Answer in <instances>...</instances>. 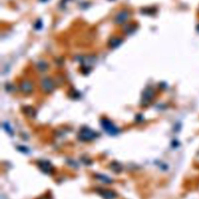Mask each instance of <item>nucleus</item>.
Masks as SVG:
<instances>
[{
  "label": "nucleus",
  "instance_id": "obj_1",
  "mask_svg": "<svg viewBox=\"0 0 199 199\" xmlns=\"http://www.w3.org/2000/svg\"><path fill=\"white\" fill-rule=\"evenodd\" d=\"M41 86L45 92H51L54 90V83L49 78H44L41 82Z\"/></svg>",
  "mask_w": 199,
  "mask_h": 199
},
{
  "label": "nucleus",
  "instance_id": "obj_2",
  "mask_svg": "<svg viewBox=\"0 0 199 199\" xmlns=\"http://www.w3.org/2000/svg\"><path fill=\"white\" fill-rule=\"evenodd\" d=\"M129 13L127 11H121L115 17V23L118 24H121L126 22L129 19Z\"/></svg>",
  "mask_w": 199,
  "mask_h": 199
},
{
  "label": "nucleus",
  "instance_id": "obj_4",
  "mask_svg": "<svg viewBox=\"0 0 199 199\" xmlns=\"http://www.w3.org/2000/svg\"><path fill=\"white\" fill-rule=\"evenodd\" d=\"M103 122H104V123H103V125L104 126L105 129L107 130V132H110V134H114V133L117 132V129H116L115 127L113 125H111L108 121H106V120H105Z\"/></svg>",
  "mask_w": 199,
  "mask_h": 199
},
{
  "label": "nucleus",
  "instance_id": "obj_3",
  "mask_svg": "<svg viewBox=\"0 0 199 199\" xmlns=\"http://www.w3.org/2000/svg\"><path fill=\"white\" fill-rule=\"evenodd\" d=\"M20 89L22 90V91L24 93H31L33 90V86L32 83L29 81H24L21 83L20 86Z\"/></svg>",
  "mask_w": 199,
  "mask_h": 199
},
{
  "label": "nucleus",
  "instance_id": "obj_7",
  "mask_svg": "<svg viewBox=\"0 0 199 199\" xmlns=\"http://www.w3.org/2000/svg\"><path fill=\"white\" fill-rule=\"evenodd\" d=\"M47 68H48V65H47L46 62H39L38 64V69L40 71H46L47 70Z\"/></svg>",
  "mask_w": 199,
  "mask_h": 199
},
{
  "label": "nucleus",
  "instance_id": "obj_5",
  "mask_svg": "<svg viewBox=\"0 0 199 199\" xmlns=\"http://www.w3.org/2000/svg\"><path fill=\"white\" fill-rule=\"evenodd\" d=\"M122 42V39L118 38H112L109 41V45L111 47L114 48V47H117L118 46H119L120 44Z\"/></svg>",
  "mask_w": 199,
  "mask_h": 199
},
{
  "label": "nucleus",
  "instance_id": "obj_6",
  "mask_svg": "<svg viewBox=\"0 0 199 199\" xmlns=\"http://www.w3.org/2000/svg\"><path fill=\"white\" fill-rule=\"evenodd\" d=\"M153 96V90L150 88H148V89H146L143 93V97H144V101L145 100H150L151 99Z\"/></svg>",
  "mask_w": 199,
  "mask_h": 199
}]
</instances>
